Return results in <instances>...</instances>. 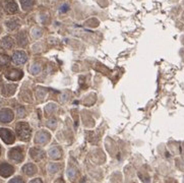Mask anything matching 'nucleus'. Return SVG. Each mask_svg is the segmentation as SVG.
Listing matches in <instances>:
<instances>
[{"label":"nucleus","mask_w":184,"mask_h":183,"mask_svg":"<svg viewBox=\"0 0 184 183\" xmlns=\"http://www.w3.org/2000/svg\"><path fill=\"white\" fill-rule=\"evenodd\" d=\"M0 135H1V137L7 142V144H10V142L13 141V135L11 134V132H10L9 130L1 129L0 130Z\"/></svg>","instance_id":"f257e3e1"},{"label":"nucleus","mask_w":184,"mask_h":183,"mask_svg":"<svg viewBox=\"0 0 184 183\" xmlns=\"http://www.w3.org/2000/svg\"><path fill=\"white\" fill-rule=\"evenodd\" d=\"M31 183H42V182H41V180H40V179H36V180L32 181Z\"/></svg>","instance_id":"1a4fd4ad"},{"label":"nucleus","mask_w":184,"mask_h":183,"mask_svg":"<svg viewBox=\"0 0 184 183\" xmlns=\"http://www.w3.org/2000/svg\"><path fill=\"white\" fill-rule=\"evenodd\" d=\"M21 4H23L24 8H28L33 4V0H21Z\"/></svg>","instance_id":"0eeeda50"},{"label":"nucleus","mask_w":184,"mask_h":183,"mask_svg":"<svg viewBox=\"0 0 184 183\" xmlns=\"http://www.w3.org/2000/svg\"><path fill=\"white\" fill-rule=\"evenodd\" d=\"M24 170H25V172L27 174H29V175H32V174H34L35 172H36V168L33 166V165H31V164H29V165H27L25 168H24Z\"/></svg>","instance_id":"423d86ee"},{"label":"nucleus","mask_w":184,"mask_h":183,"mask_svg":"<svg viewBox=\"0 0 184 183\" xmlns=\"http://www.w3.org/2000/svg\"><path fill=\"white\" fill-rule=\"evenodd\" d=\"M6 9L8 10V12L12 13V12H16L17 10V6L13 1H9L6 5Z\"/></svg>","instance_id":"20e7f679"},{"label":"nucleus","mask_w":184,"mask_h":183,"mask_svg":"<svg viewBox=\"0 0 184 183\" xmlns=\"http://www.w3.org/2000/svg\"><path fill=\"white\" fill-rule=\"evenodd\" d=\"M13 60L16 62V63H24L25 61V56L24 53H20L17 52L16 53V55L13 56Z\"/></svg>","instance_id":"7ed1b4c3"},{"label":"nucleus","mask_w":184,"mask_h":183,"mask_svg":"<svg viewBox=\"0 0 184 183\" xmlns=\"http://www.w3.org/2000/svg\"><path fill=\"white\" fill-rule=\"evenodd\" d=\"M12 167H10L9 165L7 164H3L1 167H0V174L2 176H9L10 174L12 173Z\"/></svg>","instance_id":"f03ea898"},{"label":"nucleus","mask_w":184,"mask_h":183,"mask_svg":"<svg viewBox=\"0 0 184 183\" xmlns=\"http://www.w3.org/2000/svg\"><path fill=\"white\" fill-rule=\"evenodd\" d=\"M10 157H11L13 160L20 161L21 159H23V154H21V153H16V150H14V151L10 152Z\"/></svg>","instance_id":"39448f33"},{"label":"nucleus","mask_w":184,"mask_h":183,"mask_svg":"<svg viewBox=\"0 0 184 183\" xmlns=\"http://www.w3.org/2000/svg\"><path fill=\"white\" fill-rule=\"evenodd\" d=\"M9 183H24L23 182V180L21 179H20V178H16V179H13V180H11Z\"/></svg>","instance_id":"6e6552de"}]
</instances>
